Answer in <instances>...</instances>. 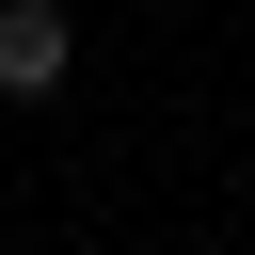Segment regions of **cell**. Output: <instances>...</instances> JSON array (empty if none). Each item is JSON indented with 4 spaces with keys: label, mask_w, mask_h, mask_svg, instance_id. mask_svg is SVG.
<instances>
[{
    "label": "cell",
    "mask_w": 255,
    "mask_h": 255,
    "mask_svg": "<svg viewBox=\"0 0 255 255\" xmlns=\"http://www.w3.org/2000/svg\"><path fill=\"white\" fill-rule=\"evenodd\" d=\"M64 64H80V16L64 0H0V96H64Z\"/></svg>",
    "instance_id": "6da1fadb"
}]
</instances>
